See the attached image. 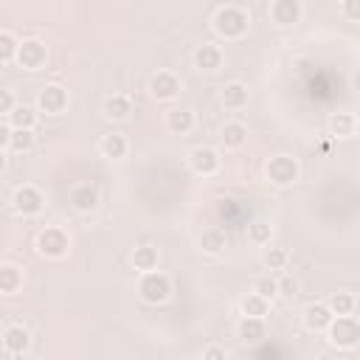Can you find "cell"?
Here are the masks:
<instances>
[{"instance_id": "obj_1", "label": "cell", "mask_w": 360, "mask_h": 360, "mask_svg": "<svg viewBox=\"0 0 360 360\" xmlns=\"http://www.w3.org/2000/svg\"><path fill=\"white\" fill-rule=\"evenodd\" d=\"M211 22L222 39H239V37H245V31L250 25V14L242 6H219Z\"/></svg>"}, {"instance_id": "obj_2", "label": "cell", "mask_w": 360, "mask_h": 360, "mask_svg": "<svg viewBox=\"0 0 360 360\" xmlns=\"http://www.w3.org/2000/svg\"><path fill=\"white\" fill-rule=\"evenodd\" d=\"M70 250V236L65 228L59 225H48L45 231H39L37 236V253L45 259H65Z\"/></svg>"}, {"instance_id": "obj_3", "label": "cell", "mask_w": 360, "mask_h": 360, "mask_svg": "<svg viewBox=\"0 0 360 360\" xmlns=\"http://www.w3.org/2000/svg\"><path fill=\"white\" fill-rule=\"evenodd\" d=\"M329 335V343L338 346V349H354L360 346V321L354 315H340L329 323L326 329Z\"/></svg>"}, {"instance_id": "obj_4", "label": "cell", "mask_w": 360, "mask_h": 360, "mask_svg": "<svg viewBox=\"0 0 360 360\" xmlns=\"http://www.w3.org/2000/svg\"><path fill=\"white\" fill-rule=\"evenodd\" d=\"M138 295H141L146 304H163V301H169V295H172V281H169V276L160 273V270L141 273Z\"/></svg>"}, {"instance_id": "obj_5", "label": "cell", "mask_w": 360, "mask_h": 360, "mask_svg": "<svg viewBox=\"0 0 360 360\" xmlns=\"http://www.w3.org/2000/svg\"><path fill=\"white\" fill-rule=\"evenodd\" d=\"M264 174H267V180H270L273 186L287 188V186H292V183L298 180L301 169H298V160H295V158H290V155H276V158L267 160Z\"/></svg>"}, {"instance_id": "obj_6", "label": "cell", "mask_w": 360, "mask_h": 360, "mask_svg": "<svg viewBox=\"0 0 360 360\" xmlns=\"http://www.w3.org/2000/svg\"><path fill=\"white\" fill-rule=\"evenodd\" d=\"M11 205L17 214L22 217H37L42 208H45V194L37 188V186H20L11 197Z\"/></svg>"}, {"instance_id": "obj_7", "label": "cell", "mask_w": 360, "mask_h": 360, "mask_svg": "<svg viewBox=\"0 0 360 360\" xmlns=\"http://www.w3.org/2000/svg\"><path fill=\"white\" fill-rule=\"evenodd\" d=\"M45 59H48V48H45L42 39L28 37V39L20 42V53H17L20 68H25V70H39V68L45 65Z\"/></svg>"}, {"instance_id": "obj_8", "label": "cell", "mask_w": 360, "mask_h": 360, "mask_svg": "<svg viewBox=\"0 0 360 360\" xmlns=\"http://www.w3.org/2000/svg\"><path fill=\"white\" fill-rule=\"evenodd\" d=\"M37 107L48 115H59L68 110V90L62 84H45L37 96Z\"/></svg>"}, {"instance_id": "obj_9", "label": "cell", "mask_w": 360, "mask_h": 360, "mask_svg": "<svg viewBox=\"0 0 360 360\" xmlns=\"http://www.w3.org/2000/svg\"><path fill=\"white\" fill-rule=\"evenodd\" d=\"M219 155L211 149V146H194L191 152H188V166H191V172L194 174H202V177H211V174H217L219 172Z\"/></svg>"}, {"instance_id": "obj_10", "label": "cell", "mask_w": 360, "mask_h": 360, "mask_svg": "<svg viewBox=\"0 0 360 360\" xmlns=\"http://www.w3.org/2000/svg\"><path fill=\"white\" fill-rule=\"evenodd\" d=\"M267 14H270V20H273L276 25L287 28V25H295V22L301 20L304 6H301L298 0H273L270 8H267Z\"/></svg>"}, {"instance_id": "obj_11", "label": "cell", "mask_w": 360, "mask_h": 360, "mask_svg": "<svg viewBox=\"0 0 360 360\" xmlns=\"http://www.w3.org/2000/svg\"><path fill=\"white\" fill-rule=\"evenodd\" d=\"M149 93H152L158 101H172V98L180 93V79H177L172 70H158V73L149 79Z\"/></svg>"}, {"instance_id": "obj_12", "label": "cell", "mask_w": 360, "mask_h": 360, "mask_svg": "<svg viewBox=\"0 0 360 360\" xmlns=\"http://www.w3.org/2000/svg\"><path fill=\"white\" fill-rule=\"evenodd\" d=\"M28 346H31V332H28L22 323H11V326H6V332H3V349H6L11 357L25 354Z\"/></svg>"}, {"instance_id": "obj_13", "label": "cell", "mask_w": 360, "mask_h": 360, "mask_svg": "<svg viewBox=\"0 0 360 360\" xmlns=\"http://www.w3.org/2000/svg\"><path fill=\"white\" fill-rule=\"evenodd\" d=\"M222 65V48L214 42H202L194 48V68L202 73H214Z\"/></svg>"}, {"instance_id": "obj_14", "label": "cell", "mask_w": 360, "mask_h": 360, "mask_svg": "<svg viewBox=\"0 0 360 360\" xmlns=\"http://www.w3.org/2000/svg\"><path fill=\"white\" fill-rule=\"evenodd\" d=\"M98 202H101V197H98V188H96V186L82 183V186H73V188H70V205H73L79 214L96 211Z\"/></svg>"}, {"instance_id": "obj_15", "label": "cell", "mask_w": 360, "mask_h": 360, "mask_svg": "<svg viewBox=\"0 0 360 360\" xmlns=\"http://www.w3.org/2000/svg\"><path fill=\"white\" fill-rule=\"evenodd\" d=\"M332 321H335V315H332V309L326 304H309V307H304V326L309 332H323V329H329Z\"/></svg>"}, {"instance_id": "obj_16", "label": "cell", "mask_w": 360, "mask_h": 360, "mask_svg": "<svg viewBox=\"0 0 360 360\" xmlns=\"http://www.w3.org/2000/svg\"><path fill=\"white\" fill-rule=\"evenodd\" d=\"M101 112H104V118H110V121H124V118H129V112H132V98L124 96V93H112L110 98H104Z\"/></svg>"}, {"instance_id": "obj_17", "label": "cell", "mask_w": 360, "mask_h": 360, "mask_svg": "<svg viewBox=\"0 0 360 360\" xmlns=\"http://www.w3.org/2000/svg\"><path fill=\"white\" fill-rule=\"evenodd\" d=\"M127 149H129V143H127V138H124L121 132H107V135H101V141H98V152H101L107 160H121V158L127 155Z\"/></svg>"}, {"instance_id": "obj_18", "label": "cell", "mask_w": 360, "mask_h": 360, "mask_svg": "<svg viewBox=\"0 0 360 360\" xmlns=\"http://www.w3.org/2000/svg\"><path fill=\"white\" fill-rule=\"evenodd\" d=\"M225 245H228V236H225L222 228H205V231L200 233V239H197V248H200L205 256H217V253H222Z\"/></svg>"}, {"instance_id": "obj_19", "label": "cell", "mask_w": 360, "mask_h": 360, "mask_svg": "<svg viewBox=\"0 0 360 360\" xmlns=\"http://www.w3.org/2000/svg\"><path fill=\"white\" fill-rule=\"evenodd\" d=\"M129 262H132V267H135V270H141V273H152V270H158L160 253H158V248H155V245H138V248L132 250Z\"/></svg>"}, {"instance_id": "obj_20", "label": "cell", "mask_w": 360, "mask_h": 360, "mask_svg": "<svg viewBox=\"0 0 360 360\" xmlns=\"http://www.w3.org/2000/svg\"><path fill=\"white\" fill-rule=\"evenodd\" d=\"M194 127V112L188 107H174L166 112V129L174 135H186Z\"/></svg>"}, {"instance_id": "obj_21", "label": "cell", "mask_w": 360, "mask_h": 360, "mask_svg": "<svg viewBox=\"0 0 360 360\" xmlns=\"http://www.w3.org/2000/svg\"><path fill=\"white\" fill-rule=\"evenodd\" d=\"M222 104L228 107V110H242V107H248V98H250V93H248V84H242V82H228L225 87H222Z\"/></svg>"}, {"instance_id": "obj_22", "label": "cell", "mask_w": 360, "mask_h": 360, "mask_svg": "<svg viewBox=\"0 0 360 360\" xmlns=\"http://www.w3.org/2000/svg\"><path fill=\"white\" fill-rule=\"evenodd\" d=\"M219 138H222V146H225V149H242V146L248 143V127H245L242 121H228V124L222 127Z\"/></svg>"}, {"instance_id": "obj_23", "label": "cell", "mask_w": 360, "mask_h": 360, "mask_svg": "<svg viewBox=\"0 0 360 360\" xmlns=\"http://www.w3.org/2000/svg\"><path fill=\"white\" fill-rule=\"evenodd\" d=\"M22 287V267L14 262H6L0 267V292L3 295H14Z\"/></svg>"}, {"instance_id": "obj_24", "label": "cell", "mask_w": 360, "mask_h": 360, "mask_svg": "<svg viewBox=\"0 0 360 360\" xmlns=\"http://www.w3.org/2000/svg\"><path fill=\"white\" fill-rule=\"evenodd\" d=\"M236 332H239V338H242L245 343H259V340L267 335V329H264V318H245V315H242Z\"/></svg>"}, {"instance_id": "obj_25", "label": "cell", "mask_w": 360, "mask_h": 360, "mask_svg": "<svg viewBox=\"0 0 360 360\" xmlns=\"http://www.w3.org/2000/svg\"><path fill=\"white\" fill-rule=\"evenodd\" d=\"M354 129H357V118L352 112H332V118H329V135L349 138V135H354Z\"/></svg>"}, {"instance_id": "obj_26", "label": "cell", "mask_w": 360, "mask_h": 360, "mask_svg": "<svg viewBox=\"0 0 360 360\" xmlns=\"http://www.w3.org/2000/svg\"><path fill=\"white\" fill-rule=\"evenodd\" d=\"M267 312H270V301H264L262 295L248 292V295L242 298V315H245V318H264Z\"/></svg>"}, {"instance_id": "obj_27", "label": "cell", "mask_w": 360, "mask_h": 360, "mask_svg": "<svg viewBox=\"0 0 360 360\" xmlns=\"http://www.w3.org/2000/svg\"><path fill=\"white\" fill-rule=\"evenodd\" d=\"M6 124H11V129H34V127H37V112H34L31 107L20 104V107L6 118Z\"/></svg>"}, {"instance_id": "obj_28", "label": "cell", "mask_w": 360, "mask_h": 360, "mask_svg": "<svg viewBox=\"0 0 360 360\" xmlns=\"http://www.w3.org/2000/svg\"><path fill=\"white\" fill-rule=\"evenodd\" d=\"M20 42H22V39H17L11 31H0V62H3V65H8V62L17 59Z\"/></svg>"}, {"instance_id": "obj_29", "label": "cell", "mask_w": 360, "mask_h": 360, "mask_svg": "<svg viewBox=\"0 0 360 360\" xmlns=\"http://www.w3.org/2000/svg\"><path fill=\"white\" fill-rule=\"evenodd\" d=\"M354 295L352 292H332V298H329V309H332V315L335 318H340V315H352L354 312Z\"/></svg>"}, {"instance_id": "obj_30", "label": "cell", "mask_w": 360, "mask_h": 360, "mask_svg": "<svg viewBox=\"0 0 360 360\" xmlns=\"http://www.w3.org/2000/svg\"><path fill=\"white\" fill-rule=\"evenodd\" d=\"M248 239H250L253 245H270V239H273V225L264 222V219L250 222V225H248Z\"/></svg>"}, {"instance_id": "obj_31", "label": "cell", "mask_w": 360, "mask_h": 360, "mask_svg": "<svg viewBox=\"0 0 360 360\" xmlns=\"http://www.w3.org/2000/svg\"><path fill=\"white\" fill-rule=\"evenodd\" d=\"M250 292L262 295L264 301H273V298L278 295V281H276V278H270V276H259V278L253 281V290H250Z\"/></svg>"}, {"instance_id": "obj_32", "label": "cell", "mask_w": 360, "mask_h": 360, "mask_svg": "<svg viewBox=\"0 0 360 360\" xmlns=\"http://www.w3.org/2000/svg\"><path fill=\"white\" fill-rule=\"evenodd\" d=\"M31 146H34V129H14L11 132V143H8L11 152H28Z\"/></svg>"}, {"instance_id": "obj_33", "label": "cell", "mask_w": 360, "mask_h": 360, "mask_svg": "<svg viewBox=\"0 0 360 360\" xmlns=\"http://www.w3.org/2000/svg\"><path fill=\"white\" fill-rule=\"evenodd\" d=\"M262 262H264L267 270H281L287 264V250L284 248H267L262 253Z\"/></svg>"}, {"instance_id": "obj_34", "label": "cell", "mask_w": 360, "mask_h": 360, "mask_svg": "<svg viewBox=\"0 0 360 360\" xmlns=\"http://www.w3.org/2000/svg\"><path fill=\"white\" fill-rule=\"evenodd\" d=\"M17 107H20V104L14 101V93H11V90H0V112L8 118V115L17 110Z\"/></svg>"}, {"instance_id": "obj_35", "label": "cell", "mask_w": 360, "mask_h": 360, "mask_svg": "<svg viewBox=\"0 0 360 360\" xmlns=\"http://www.w3.org/2000/svg\"><path fill=\"white\" fill-rule=\"evenodd\" d=\"M278 295H284V298H290V301H292V298L298 295V281H295V278H290V276H287V278H281V281H278Z\"/></svg>"}, {"instance_id": "obj_36", "label": "cell", "mask_w": 360, "mask_h": 360, "mask_svg": "<svg viewBox=\"0 0 360 360\" xmlns=\"http://www.w3.org/2000/svg\"><path fill=\"white\" fill-rule=\"evenodd\" d=\"M340 14L346 20H360V0H343L340 3Z\"/></svg>"}, {"instance_id": "obj_37", "label": "cell", "mask_w": 360, "mask_h": 360, "mask_svg": "<svg viewBox=\"0 0 360 360\" xmlns=\"http://www.w3.org/2000/svg\"><path fill=\"white\" fill-rule=\"evenodd\" d=\"M202 360H228V352L219 343H211L202 349Z\"/></svg>"}, {"instance_id": "obj_38", "label": "cell", "mask_w": 360, "mask_h": 360, "mask_svg": "<svg viewBox=\"0 0 360 360\" xmlns=\"http://www.w3.org/2000/svg\"><path fill=\"white\" fill-rule=\"evenodd\" d=\"M11 132H14L11 124H3V127H0V146H3V149H8V143H11Z\"/></svg>"}, {"instance_id": "obj_39", "label": "cell", "mask_w": 360, "mask_h": 360, "mask_svg": "<svg viewBox=\"0 0 360 360\" xmlns=\"http://www.w3.org/2000/svg\"><path fill=\"white\" fill-rule=\"evenodd\" d=\"M354 84H357V87H360V73H354Z\"/></svg>"}, {"instance_id": "obj_40", "label": "cell", "mask_w": 360, "mask_h": 360, "mask_svg": "<svg viewBox=\"0 0 360 360\" xmlns=\"http://www.w3.org/2000/svg\"><path fill=\"white\" fill-rule=\"evenodd\" d=\"M14 360H31V357H25V354H17V357H14Z\"/></svg>"}]
</instances>
